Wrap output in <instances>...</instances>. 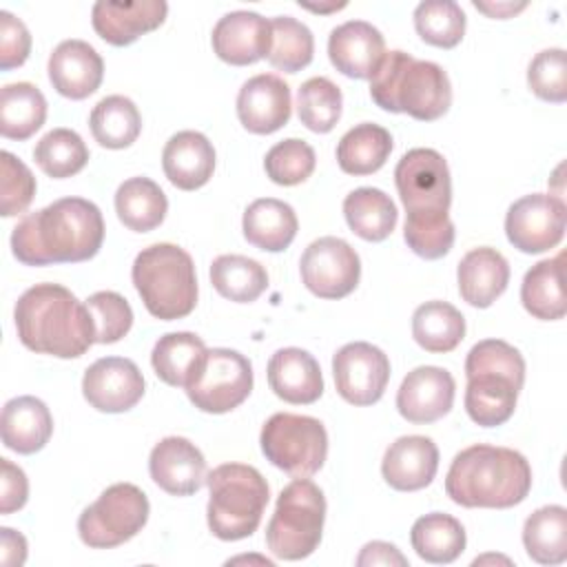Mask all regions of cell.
I'll return each instance as SVG.
<instances>
[{
  "mask_svg": "<svg viewBox=\"0 0 567 567\" xmlns=\"http://www.w3.org/2000/svg\"><path fill=\"white\" fill-rule=\"evenodd\" d=\"M394 184L405 206V219L423 221L450 217L452 179L447 162L439 151H408L394 168Z\"/></svg>",
  "mask_w": 567,
  "mask_h": 567,
  "instance_id": "obj_11",
  "label": "cell"
},
{
  "mask_svg": "<svg viewBox=\"0 0 567 567\" xmlns=\"http://www.w3.org/2000/svg\"><path fill=\"white\" fill-rule=\"evenodd\" d=\"M148 498L133 483L106 487L78 518L80 540L93 549H111L131 540L148 520Z\"/></svg>",
  "mask_w": 567,
  "mask_h": 567,
  "instance_id": "obj_10",
  "label": "cell"
},
{
  "mask_svg": "<svg viewBox=\"0 0 567 567\" xmlns=\"http://www.w3.org/2000/svg\"><path fill=\"white\" fill-rule=\"evenodd\" d=\"M102 241L100 208L84 197H62L18 221L11 233V252L24 266L78 264L95 257Z\"/></svg>",
  "mask_w": 567,
  "mask_h": 567,
  "instance_id": "obj_1",
  "label": "cell"
},
{
  "mask_svg": "<svg viewBox=\"0 0 567 567\" xmlns=\"http://www.w3.org/2000/svg\"><path fill=\"white\" fill-rule=\"evenodd\" d=\"M89 126L100 146L120 151L137 140L142 131V115L131 97L106 95L93 106Z\"/></svg>",
  "mask_w": 567,
  "mask_h": 567,
  "instance_id": "obj_39",
  "label": "cell"
},
{
  "mask_svg": "<svg viewBox=\"0 0 567 567\" xmlns=\"http://www.w3.org/2000/svg\"><path fill=\"white\" fill-rule=\"evenodd\" d=\"M465 377L467 416L481 427H496L509 421L525 383L523 354L507 341L483 339L467 352Z\"/></svg>",
  "mask_w": 567,
  "mask_h": 567,
  "instance_id": "obj_5",
  "label": "cell"
},
{
  "mask_svg": "<svg viewBox=\"0 0 567 567\" xmlns=\"http://www.w3.org/2000/svg\"><path fill=\"white\" fill-rule=\"evenodd\" d=\"M2 179H0V213L2 217H13L24 213L35 195V177L29 166L13 153H0Z\"/></svg>",
  "mask_w": 567,
  "mask_h": 567,
  "instance_id": "obj_48",
  "label": "cell"
},
{
  "mask_svg": "<svg viewBox=\"0 0 567 567\" xmlns=\"http://www.w3.org/2000/svg\"><path fill=\"white\" fill-rule=\"evenodd\" d=\"M370 97L390 113H408L419 122L443 117L452 104V84L443 66L416 60L405 51H385L370 78Z\"/></svg>",
  "mask_w": 567,
  "mask_h": 567,
  "instance_id": "obj_4",
  "label": "cell"
},
{
  "mask_svg": "<svg viewBox=\"0 0 567 567\" xmlns=\"http://www.w3.org/2000/svg\"><path fill=\"white\" fill-rule=\"evenodd\" d=\"M148 472L157 487L171 496H190L206 483V458L184 436H166L151 450Z\"/></svg>",
  "mask_w": 567,
  "mask_h": 567,
  "instance_id": "obj_18",
  "label": "cell"
},
{
  "mask_svg": "<svg viewBox=\"0 0 567 567\" xmlns=\"http://www.w3.org/2000/svg\"><path fill=\"white\" fill-rule=\"evenodd\" d=\"M290 111V86L275 73H259L246 80L237 93V117L255 135H270L286 126Z\"/></svg>",
  "mask_w": 567,
  "mask_h": 567,
  "instance_id": "obj_19",
  "label": "cell"
},
{
  "mask_svg": "<svg viewBox=\"0 0 567 567\" xmlns=\"http://www.w3.org/2000/svg\"><path fill=\"white\" fill-rule=\"evenodd\" d=\"M206 350L202 337L195 332H168L153 346L151 365L166 385L186 388Z\"/></svg>",
  "mask_w": 567,
  "mask_h": 567,
  "instance_id": "obj_38",
  "label": "cell"
},
{
  "mask_svg": "<svg viewBox=\"0 0 567 567\" xmlns=\"http://www.w3.org/2000/svg\"><path fill=\"white\" fill-rule=\"evenodd\" d=\"M412 549L419 558L434 565L454 563L465 549V529L463 525L443 512H430L414 520L410 532Z\"/></svg>",
  "mask_w": 567,
  "mask_h": 567,
  "instance_id": "obj_32",
  "label": "cell"
},
{
  "mask_svg": "<svg viewBox=\"0 0 567 567\" xmlns=\"http://www.w3.org/2000/svg\"><path fill=\"white\" fill-rule=\"evenodd\" d=\"M84 303L93 317L95 343H115L131 330L133 310L120 292L100 290L93 292Z\"/></svg>",
  "mask_w": 567,
  "mask_h": 567,
  "instance_id": "obj_46",
  "label": "cell"
},
{
  "mask_svg": "<svg viewBox=\"0 0 567 567\" xmlns=\"http://www.w3.org/2000/svg\"><path fill=\"white\" fill-rule=\"evenodd\" d=\"M0 563L4 567H16L27 560V538L11 527L0 529Z\"/></svg>",
  "mask_w": 567,
  "mask_h": 567,
  "instance_id": "obj_53",
  "label": "cell"
},
{
  "mask_svg": "<svg viewBox=\"0 0 567 567\" xmlns=\"http://www.w3.org/2000/svg\"><path fill=\"white\" fill-rule=\"evenodd\" d=\"M33 159L49 177L64 179L86 166L89 148L75 131L60 126L40 137L33 148Z\"/></svg>",
  "mask_w": 567,
  "mask_h": 567,
  "instance_id": "obj_41",
  "label": "cell"
},
{
  "mask_svg": "<svg viewBox=\"0 0 567 567\" xmlns=\"http://www.w3.org/2000/svg\"><path fill=\"white\" fill-rule=\"evenodd\" d=\"M439 470V447L421 434L399 436L383 454L381 474L399 492H416L432 483Z\"/></svg>",
  "mask_w": 567,
  "mask_h": 567,
  "instance_id": "obj_24",
  "label": "cell"
},
{
  "mask_svg": "<svg viewBox=\"0 0 567 567\" xmlns=\"http://www.w3.org/2000/svg\"><path fill=\"white\" fill-rule=\"evenodd\" d=\"M210 42L219 60L233 66L255 64L270 53V20L255 11H230L213 27Z\"/></svg>",
  "mask_w": 567,
  "mask_h": 567,
  "instance_id": "obj_20",
  "label": "cell"
},
{
  "mask_svg": "<svg viewBox=\"0 0 567 567\" xmlns=\"http://www.w3.org/2000/svg\"><path fill=\"white\" fill-rule=\"evenodd\" d=\"M326 496L310 478L290 481L277 496L266 527V545L281 560L308 558L321 543Z\"/></svg>",
  "mask_w": 567,
  "mask_h": 567,
  "instance_id": "obj_8",
  "label": "cell"
},
{
  "mask_svg": "<svg viewBox=\"0 0 567 567\" xmlns=\"http://www.w3.org/2000/svg\"><path fill=\"white\" fill-rule=\"evenodd\" d=\"M299 270L315 297L343 299L359 286L361 259L346 239L319 237L303 250Z\"/></svg>",
  "mask_w": 567,
  "mask_h": 567,
  "instance_id": "obj_13",
  "label": "cell"
},
{
  "mask_svg": "<svg viewBox=\"0 0 567 567\" xmlns=\"http://www.w3.org/2000/svg\"><path fill=\"white\" fill-rule=\"evenodd\" d=\"M210 284L224 299L250 303L268 288V272L246 255H219L210 264Z\"/></svg>",
  "mask_w": 567,
  "mask_h": 567,
  "instance_id": "obj_40",
  "label": "cell"
},
{
  "mask_svg": "<svg viewBox=\"0 0 567 567\" xmlns=\"http://www.w3.org/2000/svg\"><path fill=\"white\" fill-rule=\"evenodd\" d=\"M474 7L483 13H487L489 18H509L518 11H523L527 7V2H520V4H514V2H496V4H487V2H474Z\"/></svg>",
  "mask_w": 567,
  "mask_h": 567,
  "instance_id": "obj_54",
  "label": "cell"
},
{
  "mask_svg": "<svg viewBox=\"0 0 567 567\" xmlns=\"http://www.w3.org/2000/svg\"><path fill=\"white\" fill-rule=\"evenodd\" d=\"M49 80L53 89L69 100L93 95L104 78L100 53L84 40H64L49 55Z\"/></svg>",
  "mask_w": 567,
  "mask_h": 567,
  "instance_id": "obj_23",
  "label": "cell"
},
{
  "mask_svg": "<svg viewBox=\"0 0 567 567\" xmlns=\"http://www.w3.org/2000/svg\"><path fill=\"white\" fill-rule=\"evenodd\" d=\"M13 319L20 343L40 354L75 359L95 343V326L86 303L60 284H35L24 290Z\"/></svg>",
  "mask_w": 567,
  "mask_h": 567,
  "instance_id": "obj_2",
  "label": "cell"
},
{
  "mask_svg": "<svg viewBox=\"0 0 567 567\" xmlns=\"http://www.w3.org/2000/svg\"><path fill=\"white\" fill-rule=\"evenodd\" d=\"M343 215L354 235L365 241H383L392 235L399 213L390 195L381 188L361 186L346 195Z\"/></svg>",
  "mask_w": 567,
  "mask_h": 567,
  "instance_id": "obj_31",
  "label": "cell"
},
{
  "mask_svg": "<svg viewBox=\"0 0 567 567\" xmlns=\"http://www.w3.org/2000/svg\"><path fill=\"white\" fill-rule=\"evenodd\" d=\"M332 374L343 401L350 405H372L388 388L390 359L368 341H352L332 357Z\"/></svg>",
  "mask_w": 567,
  "mask_h": 567,
  "instance_id": "obj_15",
  "label": "cell"
},
{
  "mask_svg": "<svg viewBox=\"0 0 567 567\" xmlns=\"http://www.w3.org/2000/svg\"><path fill=\"white\" fill-rule=\"evenodd\" d=\"M317 164L312 146L299 137H288L277 142L264 159L266 175L279 186H297L306 182Z\"/></svg>",
  "mask_w": 567,
  "mask_h": 567,
  "instance_id": "obj_45",
  "label": "cell"
},
{
  "mask_svg": "<svg viewBox=\"0 0 567 567\" xmlns=\"http://www.w3.org/2000/svg\"><path fill=\"white\" fill-rule=\"evenodd\" d=\"M403 239L408 248L423 259H441L454 246V224L450 217L443 219H405Z\"/></svg>",
  "mask_w": 567,
  "mask_h": 567,
  "instance_id": "obj_49",
  "label": "cell"
},
{
  "mask_svg": "<svg viewBox=\"0 0 567 567\" xmlns=\"http://www.w3.org/2000/svg\"><path fill=\"white\" fill-rule=\"evenodd\" d=\"M385 55V40L365 20H348L330 31L328 58L332 66L357 80H370Z\"/></svg>",
  "mask_w": 567,
  "mask_h": 567,
  "instance_id": "obj_21",
  "label": "cell"
},
{
  "mask_svg": "<svg viewBox=\"0 0 567 567\" xmlns=\"http://www.w3.org/2000/svg\"><path fill=\"white\" fill-rule=\"evenodd\" d=\"M0 430L4 447L18 454H35L53 434V416L44 401L24 394L4 403Z\"/></svg>",
  "mask_w": 567,
  "mask_h": 567,
  "instance_id": "obj_28",
  "label": "cell"
},
{
  "mask_svg": "<svg viewBox=\"0 0 567 567\" xmlns=\"http://www.w3.org/2000/svg\"><path fill=\"white\" fill-rule=\"evenodd\" d=\"M184 390L197 410L226 414L248 399L252 390V365L237 350L210 348Z\"/></svg>",
  "mask_w": 567,
  "mask_h": 567,
  "instance_id": "obj_12",
  "label": "cell"
},
{
  "mask_svg": "<svg viewBox=\"0 0 567 567\" xmlns=\"http://www.w3.org/2000/svg\"><path fill=\"white\" fill-rule=\"evenodd\" d=\"M206 520L219 540L248 538L261 523L268 505V483L261 472L244 463L217 465L208 476Z\"/></svg>",
  "mask_w": 567,
  "mask_h": 567,
  "instance_id": "obj_7",
  "label": "cell"
},
{
  "mask_svg": "<svg viewBox=\"0 0 567 567\" xmlns=\"http://www.w3.org/2000/svg\"><path fill=\"white\" fill-rule=\"evenodd\" d=\"M563 261L565 252L543 259L534 264L520 284V301L523 308L540 319V321H556L563 319L567 312L565 288H563Z\"/></svg>",
  "mask_w": 567,
  "mask_h": 567,
  "instance_id": "obj_30",
  "label": "cell"
},
{
  "mask_svg": "<svg viewBox=\"0 0 567 567\" xmlns=\"http://www.w3.org/2000/svg\"><path fill=\"white\" fill-rule=\"evenodd\" d=\"M272 42L268 62L286 73H297L312 62L315 38L312 31L292 16H277L270 20Z\"/></svg>",
  "mask_w": 567,
  "mask_h": 567,
  "instance_id": "obj_43",
  "label": "cell"
},
{
  "mask_svg": "<svg viewBox=\"0 0 567 567\" xmlns=\"http://www.w3.org/2000/svg\"><path fill=\"white\" fill-rule=\"evenodd\" d=\"M523 545L532 560L560 565L567 560V509L545 505L532 512L523 525Z\"/></svg>",
  "mask_w": 567,
  "mask_h": 567,
  "instance_id": "obj_37",
  "label": "cell"
},
{
  "mask_svg": "<svg viewBox=\"0 0 567 567\" xmlns=\"http://www.w3.org/2000/svg\"><path fill=\"white\" fill-rule=\"evenodd\" d=\"M567 224L565 202L551 193H532L516 199L505 215V235L527 255L545 252L563 241Z\"/></svg>",
  "mask_w": 567,
  "mask_h": 567,
  "instance_id": "obj_14",
  "label": "cell"
},
{
  "mask_svg": "<svg viewBox=\"0 0 567 567\" xmlns=\"http://www.w3.org/2000/svg\"><path fill=\"white\" fill-rule=\"evenodd\" d=\"M0 467H2L0 512L11 514V512L24 507V503L29 498V481H27V474L18 465H13L9 458H0Z\"/></svg>",
  "mask_w": 567,
  "mask_h": 567,
  "instance_id": "obj_51",
  "label": "cell"
},
{
  "mask_svg": "<svg viewBox=\"0 0 567 567\" xmlns=\"http://www.w3.org/2000/svg\"><path fill=\"white\" fill-rule=\"evenodd\" d=\"M392 153V135L379 124L363 122L350 128L337 144L339 168L348 175L377 173Z\"/></svg>",
  "mask_w": 567,
  "mask_h": 567,
  "instance_id": "obj_34",
  "label": "cell"
},
{
  "mask_svg": "<svg viewBox=\"0 0 567 567\" xmlns=\"http://www.w3.org/2000/svg\"><path fill=\"white\" fill-rule=\"evenodd\" d=\"M82 394L97 412L120 414L135 408L144 396V377L131 359L102 357L86 368Z\"/></svg>",
  "mask_w": 567,
  "mask_h": 567,
  "instance_id": "obj_16",
  "label": "cell"
},
{
  "mask_svg": "<svg viewBox=\"0 0 567 567\" xmlns=\"http://www.w3.org/2000/svg\"><path fill=\"white\" fill-rule=\"evenodd\" d=\"M168 210L164 190L148 177H131L115 190V213L120 221L135 233L157 228Z\"/></svg>",
  "mask_w": 567,
  "mask_h": 567,
  "instance_id": "obj_33",
  "label": "cell"
},
{
  "mask_svg": "<svg viewBox=\"0 0 567 567\" xmlns=\"http://www.w3.org/2000/svg\"><path fill=\"white\" fill-rule=\"evenodd\" d=\"M47 120V100L31 82L4 84L0 91V133L7 140H29Z\"/></svg>",
  "mask_w": 567,
  "mask_h": 567,
  "instance_id": "obj_35",
  "label": "cell"
},
{
  "mask_svg": "<svg viewBox=\"0 0 567 567\" xmlns=\"http://www.w3.org/2000/svg\"><path fill=\"white\" fill-rule=\"evenodd\" d=\"M264 456L295 478L317 474L328 456V432L315 416L277 412L259 434Z\"/></svg>",
  "mask_w": 567,
  "mask_h": 567,
  "instance_id": "obj_9",
  "label": "cell"
},
{
  "mask_svg": "<svg viewBox=\"0 0 567 567\" xmlns=\"http://www.w3.org/2000/svg\"><path fill=\"white\" fill-rule=\"evenodd\" d=\"M306 9H310V11H319V13H323V11H337V9H343L346 4H332V7H310V4H303Z\"/></svg>",
  "mask_w": 567,
  "mask_h": 567,
  "instance_id": "obj_55",
  "label": "cell"
},
{
  "mask_svg": "<svg viewBox=\"0 0 567 567\" xmlns=\"http://www.w3.org/2000/svg\"><path fill=\"white\" fill-rule=\"evenodd\" d=\"M529 489L527 458L512 447L487 443L461 450L445 476V492L461 507L507 509L523 503Z\"/></svg>",
  "mask_w": 567,
  "mask_h": 567,
  "instance_id": "obj_3",
  "label": "cell"
},
{
  "mask_svg": "<svg viewBox=\"0 0 567 567\" xmlns=\"http://www.w3.org/2000/svg\"><path fill=\"white\" fill-rule=\"evenodd\" d=\"M414 29L423 42L454 49L465 35V13L454 0H427L414 9Z\"/></svg>",
  "mask_w": 567,
  "mask_h": 567,
  "instance_id": "obj_44",
  "label": "cell"
},
{
  "mask_svg": "<svg viewBox=\"0 0 567 567\" xmlns=\"http://www.w3.org/2000/svg\"><path fill=\"white\" fill-rule=\"evenodd\" d=\"M454 377L439 365H419L396 390L399 414L416 425L443 419L454 403Z\"/></svg>",
  "mask_w": 567,
  "mask_h": 567,
  "instance_id": "obj_17",
  "label": "cell"
},
{
  "mask_svg": "<svg viewBox=\"0 0 567 567\" xmlns=\"http://www.w3.org/2000/svg\"><path fill=\"white\" fill-rule=\"evenodd\" d=\"M168 13L164 0H137V2H111L97 0L91 11V22L95 33L113 44H133L140 35L155 31Z\"/></svg>",
  "mask_w": 567,
  "mask_h": 567,
  "instance_id": "obj_22",
  "label": "cell"
},
{
  "mask_svg": "<svg viewBox=\"0 0 567 567\" xmlns=\"http://www.w3.org/2000/svg\"><path fill=\"white\" fill-rule=\"evenodd\" d=\"M412 337L425 352H452L465 337V317L447 301H425L412 315Z\"/></svg>",
  "mask_w": 567,
  "mask_h": 567,
  "instance_id": "obj_36",
  "label": "cell"
},
{
  "mask_svg": "<svg viewBox=\"0 0 567 567\" xmlns=\"http://www.w3.org/2000/svg\"><path fill=\"white\" fill-rule=\"evenodd\" d=\"M532 93L545 102L563 104L567 100V58L563 49H543L527 66Z\"/></svg>",
  "mask_w": 567,
  "mask_h": 567,
  "instance_id": "obj_47",
  "label": "cell"
},
{
  "mask_svg": "<svg viewBox=\"0 0 567 567\" xmlns=\"http://www.w3.org/2000/svg\"><path fill=\"white\" fill-rule=\"evenodd\" d=\"M297 228L299 221L292 206L275 197L255 199L248 204L241 219L246 241L266 252L286 250L292 244Z\"/></svg>",
  "mask_w": 567,
  "mask_h": 567,
  "instance_id": "obj_29",
  "label": "cell"
},
{
  "mask_svg": "<svg viewBox=\"0 0 567 567\" xmlns=\"http://www.w3.org/2000/svg\"><path fill=\"white\" fill-rule=\"evenodd\" d=\"M31 51L29 29L20 18L0 11V69L9 71L27 62Z\"/></svg>",
  "mask_w": 567,
  "mask_h": 567,
  "instance_id": "obj_50",
  "label": "cell"
},
{
  "mask_svg": "<svg viewBox=\"0 0 567 567\" xmlns=\"http://www.w3.org/2000/svg\"><path fill=\"white\" fill-rule=\"evenodd\" d=\"M162 168L168 182L182 190H197L213 177L215 148L199 131L171 135L162 151Z\"/></svg>",
  "mask_w": 567,
  "mask_h": 567,
  "instance_id": "obj_26",
  "label": "cell"
},
{
  "mask_svg": "<svg viewBox=\"0 0 567 567\" xmlns=\"http://www.w3.org/2000/svg\"><path fill=\"white\" fill-rule=\"evenodd\" d=\"M341 89L323 75L306 80L297 91L299 122L312 133H330L341 117Z\"/></svg>",
  "mask_w": 567,
  "mask_h": 567,
  "instance_id": "obj_42",
  "label": "cell"
},
{
  "mask_svg": "<svg viewBox=\"0 0 567 567\" xmlns=\"http://www.w3.org/2000/svg\"><path fill=\"white\" fill-rule=\"evenodd\" d=\"M270 390L292 405H310L323 394L319 361L301 348H281L268 361Z\"/></svg>",
  "mask_w": 567,
  "mask_h": 567,
  "instance_id": "obj_25",
  "label": "cell"
},
{
  "mask_svg": "<svg viewBox=\"0 0 567 567\" xmlns=\"http://www.w3.org/2000/svg\"><path fill=\"white\" fill-rule=\"evenodd\" d=\"M456 281L463 301L474 308H489L509 284V264L496 248H472L458 261Z\"/></svg>",
  "mask_w": 567,
  "mask_h": 567,
  "instance_id": "obj_27",
  "label": "cell"
},
{
  "mask_svg": "<svg viewBox=\"0 0 567 567\" xmlns=\"http://www.w3.org/2000/svg\"><path fill=\"white\" fill-rule=\"evenodd\" d=\"M357 565L359 567H377V565H383V567H392V565L405 567L408 558L392 543L372 540V543H365L361 547V554L357 556Z\"/></svg>",
  "mask_w": 567,
  "mask_h": 567,
  "instance_id": "obj_52",
  "label": "cell"
},
{
  "mask_svg": "<svg viewBox=\"0 0 567 567\" xmlns=\"http://www.w3.org/2000/svg\"><path fill=\"white\" fill-rule=\"evenodd\" d=\"M131 277L146 310L155 319H182L197 306L193 257L175 244H153L137 252Z\"/></svg>",
  "mask_w": 567,
  "mask_h": 567,
  "instance_id": "obj_6",
  "label": "cell"
}]
</instances>
